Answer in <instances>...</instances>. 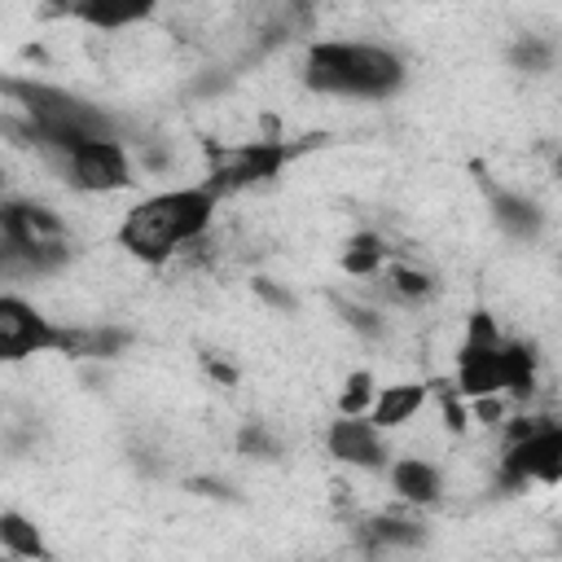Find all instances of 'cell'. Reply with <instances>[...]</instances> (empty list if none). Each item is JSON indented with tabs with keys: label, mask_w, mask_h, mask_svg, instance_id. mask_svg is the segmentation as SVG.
Returning <instances> with one entry per match:
<instances>
[{
	"label": "cell",
	"mask_w": 562,
	"mask_h": 562,
	"mask_svg": "<svg viewBox=\"0 0 562 562\" xmlns=\"http://www.w3.org/2000/svg\"><path fill=\"white\" fill-rule=\"evenodd\" d=\"M334 307L342 312V321L360 334V338H382L386 334V321L373 312V307H360V303H342V299H334Z\"/></svg>",
	"instance_id": "21"
},
{
	"label": "cell",
	"mask_w": 562,
	"mask_h": 562,
	"mask_svg": "<svg viewBox=\"0 0 562 562\" xmlns=\"http://www.w3.org/2000/svg\"><path fill=\"white\" fill-rule=\"evenodd\" d=\"M61 171L83 193H114V189L132 184V162H127V149L119 145V136L83 140L79 149H70L61 158Z\"/></svg>",
	"instance_id": "4"
},
{
	"label": "cell",
	"mask_w": 562,
	"mask_h": 562,
	"mask_svg": "<svg viewBox=\"0 0 562 562\" xmlns=\"http://www.w3.org/2000/svg\"><path fill=\"white\" fill-rule=\"evenodd\" d=\"M303 145H285V140H250V145H233V149H220V145H206V158H211V189L224 198V193H237L246 184H263L272 176H281V167L299 154Z\"/></svg>",
	"instance_id": "3"
},
{
	"label": "cell",
	"mask_w": 562,
	"mask_h": 562,
	"mask_svg": "<svg viewBox=\"0 0 562 562\" xmlns=\"http://www.w3.org/2000/svg\"><path fill=\"white\" fill-rule=\"evenodd\" d=\"M237 448H241L246 457H263V461H272V457L281 452V443H277V439H272V435H268L259 422H250V426L237 435Z\"/></svg>",
	"instance_id": "22"
},
{
	"label": "cell",
	"mask_w": 562,
	"mask_h": 562,
	"mask_svg": "<svg viewBox=\"0 0 562 562\" xmlns=\"http://www.w3.org/2000/svg\"><path fill=\"white\" fill-rule=\"evenodd\" d=\"M465 342H470V347H496V342H501L496 321H492L487 312H470V321H465Z\"/></svg>",
	"instance_id": "23"
},
{
	"label": "cell",
	"mask_w": 562,
	"mask_h": 562,
	"mask_svg": "<svg viewBox=\"0 0 562 562\" xmlns=\"http://www.w3.org/2000/svg\"><path fill=\"white\" fill-rule=\"evenodd\" d=\"M220 193L211 184H193V189H167L154 193L145 202H136L123 224H119V246L127 255H136L140 263H167L171 255H180L189 241H198L211 228Z\"/></svg>",
	"instance_id": "1"
},
{
	"label": "cell",
	"mask_w": 562,
	"mask_h": 562,
	"mask_svg": "<svg viewBox=\"0 0 562 562\" xmlns=\"http://www.w3.org/2000/svg\"><path fill=\"white\" fill-rule=\"evenodd\" d=\"M501 487H527V483H562V426L549 422L522 443H505L501 457Z\"/></svg>",
	"instance_id": "5"
},
{
	"label": "cell",
	"mask_w": 562,
	"mask_h": 562,
	"mask_svg": "<svg viewBox=\"0 0 562 562\" xmlns=\"http://www.w3.org/2000/svg\"><path fill=\"white\" fill-rule=\"evenodd\" d=\"M422 540H426L422 522H413V518H395V514H378V518H369V522L360 527V549H364V553L413 549V544H422Z\"/></svg>",
	"instance_id": "13"
},
{
	"label": "cell",
	"mask_w": 562,
	"mask_h": 562,
	"mask_svg": "<svg viewBox=\"0 0 562 562\" xmlns=\"http://www.w3.org/2000/svg\"><path fill=\"white\" fill-rule=\"evenodd\" d=\"M189 492H202V496H215V501H233V492L220 479H189Z\"/></svg>",
	"instance_id": "27"
},
{
	"label": "cell",
	"mask_w": 562,
	"mask_h": 562,
	"mask_svg": "<svg viewBox=\"0 0 562 562\" xmlns=\"http://www.w3.org/2000/svg\"><path fill=\"white\" fill-rule=\"evenodd\" d=\"M202 369H206L220 386H237V369H233V364H224L220 356H202Z\"/></svg>",
	"instance_id": "25"
},
{
	"label": "cell",
	"mask_w": 562,
	"mask_h": 562,
	"mask_svg": "<svg viewBox=\"0 0 562 562\" xmlns=\"http://www.w3.org/2000/svg\"><path fill=\"white\" fill-rule=\"evenodd\" d=\"M0 549H4L9 558H48L40 531H35L22 514H13V509L0 514Z\"/></svg>",
	"instance_id": "18"
},
{
	"label": "cell",
	"mask_w": 562,
	"mask_h": 562,
	"mask_svg": "<svg viewBox=\"0 0 562 562\" xmlns=\"http://www.w3.org/2000/svg\"><path fill=\"white\" fill-rule=\"evenodd\" d=\"M443 422H448L452 430H461V426H465V408H461V400H457L452 391L443 395Z\"/></svg>",
	"instance_id": "28"
},
{
	"label": "cell",
	"mask_w": 562,
	"mask_h": 562,
	"mask_svg": "<svg viewBox=\"0 0 562 562\" xmlns=\"http://www.w3.org/2000/svg\"><path fill=\"white\" fill-rule=\"evenodd\" d=\"M250 290H255L268 307H277V312H294V294H290L285 285H272L268 277H255V281H250Z\"/></svg>",
	"instance_id": "24"
},
{
	"label": "cell",
	"mask_w": 562,
	"mask_h": 562,
	"mask_svg": "<svg viewBox=\"0 0 562 562\" xmlns=\"http://www.w3.org/2000/svg\"><path fill=\"white\" fill-rule=\"evenodd\" d=\"M48 4H57V9H70V0H48Z\"/></svg>",
	"instance_id": "29"
},
{
	"label": "cell",
	"mask_w": 562,
	"mask_h": 562,
	"mask_svg": "<svg viewBox=\"0 0 562 562\" xmlns=\"http://www.w3.org/2000/svg\"><path fill=\"white\" fill-rule=\"evenodd\" d=\"M558 176H562V158H558Z\"/></svg>",
	"instance_id": "30"
},
{
	"label": "cell",
	"mask_w": 562,
	"mask_h": 562,
	"mask_svg": "<svg viewBox=\"0 0 562 562\" xmlns=\"http://www.w3.org/2000/svg\"><path fill=\"white\" fill-rule=\"evenodd\" d=\"M154 9H158V0H75L70 18H79L97 31H119V26H132V22L149 18Z\"/></svg>",
	"instance_id": "11"
},
{
	"label": "cell",
	"mask_w": 562,
	"mask_h": 562,
	"mask_svg": "<svg viewBox=\"0 0 562 562\" xmlns=\"http://www.w3.org/2000/svg\"><path fill=\"white\" fill-rule=\"evenodd\" d=\"M61 338H66V325H53L26 299L18 294L0 299V356L4 360H22L35 351H61Z\"/></svg>",
	"instance_id": "6"
},
{
	"label": "cell",
	"mask_w": 562,
	"mask_h": 562,
	"mask_svg": "<svg viewBox=\"0 0 562 562\" xmlns=\"http://www.w3.org/2000/svg\"><path fill=\"white\" fill-rule=\"evenodd\" d=\"M474 417L487 422V426L501 422V400H496V395H474Z\"/></svg>",
	"instance_id": "26"
},
{
	"label": "cell",
	"mask_w": 562,
	"mask_h": 562,
	"mask_svg": "<svg viewBox=\"0 0 562 562\" xmlns=\"http://www.w3.org/2000/svg\"><path fill=\"white\" fill-rule=\"evenodd\" d=\"M391 492L400 501H408V505H430V501H439L443 479H439V470L430 461L400 457V461H391Z\"/></svg>",
	"instance_id": "10"
},
{
	"label": "cell",
	"mask_w": 562,
	"mask_h": 562,
	"mask_svg": "<svg viewBox=\"0 0 562 562\" xmlns=\"http://www.w3.org/2000/svg\"><path fill=\"white\" fill-rule=\"evenodd\" d=\"M325 448L334 461L356 465V470H382L391 461L382 426L364 413H338V422H329V430H325Z\"/></svg>",
	"instance_id": "7"
},
{
	"label": "cell",
	"mask_w": 562,
	"mask_h": 562,
	"mask_svg": "<svg viewBox=\"0 0 562 562\" xmlns=\"http://www.w3.org/2000/svg\"><path fill=\"white\" fill-rule=\"evenodd\" d=\"M373 400H378V391H373V373L356 369V373L347 378L342 395H338V413H364V408H373Z\"/></svg>",
	"instance_id": "20"
},
{
	"label": "cell",
	"mask_w": 562,
	"mask_h": 562,
	"mask_svg": "<svg viewBox=\"0 0 562 562\" xmlns=\"http://www.w3.org/2000/svg\"><path fill=\"white\" fill-rule=\"evenodd\" d=\"M303 83L334 97H391L404 83V61L378 44L321 40L307 48Z\"/></svg>",
	"instance_id": "2"
},
{
	"label": "cell",
	"mask_w": 562,
	"mask_h": 562,
	"mask_svg": "<svg viewBox=\"0 0 562 562\" xmlns=\"http://www.w3.org/2000/svg\"><path fill=\"white\" fill-rule=\"evenodd\" d=\"M127 329H114V325H101V329H70L66 325V338H61V356H92V360H110L127 347Z\"/></svg>",
	"instance_id": "14"
},
{
	"label": "cell",
	"mask_w": 562,
	"mask_h": 562,
	"mask_svg": "<svg viewBox=\"0 0 562 562\" xmlns=\"http://www.w3.org/2000/svg\"><path fill=\"white\" fill-rule=\"evenodd\" d=\"M435 290H439V281H435V272H426V268H413V263H391V268H386L382 294H386L391 303H422V299H430Z\"/></svg>",
	"instance_id": "15"
},
{
	"label": "cell",
	"mask_w": 562,
	"mask_h": 562,
	"mask_svg": "<svg viewBox=\"0 0 562 562\" xmlns=\"http://www.w3.org/2000/svg\"><path fill=\"white\" fill-rule=\"evenodd\" d=\"M509 61H514L518 70H527V75H544V70L553 66V44H549L544 35H518V40L509 44Z\"/></svg>",
	"instance_id": "19"
},
{
	"label": "cell",
	"mask_w": 562,
	"mask_h": 562,
	"mask_svg": "<svg viewBox=\"0 0 562 562\" xmlns=\"http://www.w3.org/2000/svg\"><path fill=\"white\" fill-rule=\"evenodd\" d=\"M501 342L496 347H470V342H461V351H457V391L461 395L474 400V395H501L505 391Z\"/></svg>",
	"instance_id": "8"
},
{
	"label": "cell",
	"mask_w": 562,
	"mask_h": 562,
	"mask_svg": "<svg viewBox=\"0 0 562 562\" xmlns=\"http://www.w3.org/2000/svg\"><path fill=\"white\" fill-rule=\"evenodd\" d=\"M386 255H391V246L378 233H356L347 241V250H342V272H351V277H378L382 263H386Z\"/></svg>",
	"instance_id": "17"
},
{
	"label": "cell",
	"mask_w": 562,
	"mask_h": 562,
	"mask_svg": "<svg viewBox=\"0 0 562 562\" xmlns=\"http://www.w3.org/2000/svg\"><path fill=\"white\" fill-rule=\"evenodd\" d=\"M501 373H505V391L514 400H527L536 391V351H531V342H501Z\"/></svg>",
	"instance_id": "16"
},
{
	"label": "cell",
	"mask_w": 562,
	"mask_h": 562,
	"mask_svg": "<svg viewBox=\"0 0 562 562\" xmlns=\"http://www.w3.org/2000/svg\"><path fill=\"white\" fill-rule=\"evenodd\" d=\"M487 206H492V220H496L509 237H518V241H531V237H540V228H544V211H540L531 198H522V193H509V189L487 184Z\"/></svg>",
	"instance_id": "9"
},
{
	"label": "cell",
	"mask_w": 562,
	"mask_h": 562,
	"mask_svg": "<svg viewBox=\"0 0 562 562\" xmlns=\"http://www.w3.org/2000/svg\"><path fill=\"white\" fill-rule=\"evenodd\" d=\"M422 404H426V386H422V382H395V386H382V391H378L369 417H373L382 430H395V426L413 422V417L422 413Z\"/></svg>",
	"instance_id": "12"
}]
</instances>
